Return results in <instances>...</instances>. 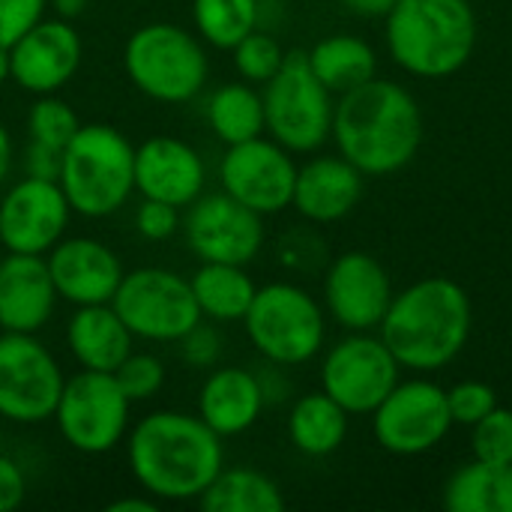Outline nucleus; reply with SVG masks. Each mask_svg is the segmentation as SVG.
Returning a JSON list of instances; mask_svg holds the SVG:
<instances>
[{
    "label": "nucleus",
    "instance_id": "nucleus-1",
    "mask_svg": "<svg viewBox=\"0 0 512 512\" xmlns=\"http://www.w3.org/2000/svg\"><path fill=\"white\" fill-rule=\"evenodd\" d=\"M126 465L159 504L198 501L225 468L222 438L186 411H150L126 435Z\"/></svg>",
    "mask_w": 512,
    "mask_h": 512
},
{
    "label": "nucleus",
    "instance_id": "nucleus-2",
    "mask_svg": "<svg viewBox=\"0 0 512 512\" xmlns=\"http://www.w3.org/2000/svg\"><path fill=\"white\" fill-rule=\"evenodd\" d=\"M330 138L366 177H390L420 153L423 111L402 84L372 78L336 99Z\"/></svg>",
    "mask_w": 512,
    "mask_h": 512
},
{
    "label": "nucleus",
    "instance_id": "nucleus-3",
    "mask_svg": "<svg viewBox=\"0 0 512 512\" xmlns=\"http://www.w3.org/2000/svg\"><path fill=\"white\" fill-rule=\"evenodd\" d=\"M471 327L468 291L447 276H429L393 294L378 336L402 369L438 372L465 351Z\"/></svg>",
    "mask_w": 512,
    "mask_h": 512
},
{
    "label": "nucleus",
    "instance_id": "nucleus-4",
    "mask_svg": "<svg viewBox=\"0 0 512 512\" xmlns=\"http://www.w3.org/2000/svg\"><path fill=\"white\" fill-rule=\"evenodd\" d=\"M387 51L414 78L438 81L468 66L477 15L468 0H402L387 12Z\"/></svg>",
    "mask_w": 512,
    "mask_h": 512
},
{
    "label": "nucleus",
    "instance_id": "nucleus-5",
    "mask_svg": "<svg viewBox=\"0 0 512 512\" xmlns=\"http://www.w3.org/2000/svg\"><path fill=\"white\" fill-rule=\"evenodd\" d=\"M57 183L75 216L108 219L135 192V144L111 123H81L63 147Z\"/></svg>",
    "mask_w": 512,
    "mask_h": 512
},
{
    "label": "nucleus",
    "instance_id": "nucleus-6",
    "mask_svg": "<svg viewBox=\"0 0 512 512\" xmlns=\"http://www.w3.org/2000/svg\"><path fill=\"white\" fill-rule=\"evenodd\" d=\"M123 69L138 93L162 105H186L207 87L210 57L204 39L171 21H150L129 33Z\"/></svg>",
    "mask_w": 512,
    "mask_h": 512
},
{
    "label": "nucleus",
    "instance_id": "nucleus-7",
    "mask_svg": "<svg viewBox=\"0 0 512 512\" xmlns=\"http://www.w3.org/2000/svg\"><path fill=\"white\" fill-rule=\"evenodd\" d=\"M240 324L252 348L279 369L315 360L327 342L324 303L294 282L261 285Z\"/></svg>",
    "mask_w": 512,
    "mask_h": 512
},
{
    "label": "nucleus",
    "instance_id": "nucleus-8",
    "mask_svg": "<svg viewBox=\"0 0 512 512\" xmlns=\"http://www.w3.org/2000/svg\"><path fill=\"white\" fill-rule=\"evenodd\" d=\"M264 129L285 150L318 153L333 132L336 96L318 81L306 51H288L279 72L261 87Z\"/></svg>",
    "mask_w": 512,
    "mask_h": 512
},
{
    "label": "nucleus",
    "instance_id": "nucleus-9",
    "mask_svg": "<svg viewBox=\"0 0 512 512\" xmlns=\"http://www.w3.org/2000/svg\"><path fill=\"white\" fill-rule=\"evenodd\" d=\"M51 420L66 447L81 456H105L126 441L132 429V402L120 390L114 372L78 369L66 378Z\"/></svg>",
    "mask_w": 512,
    "mask_h": 512
},
{
    "label": "nucleus",
    "instance_id": "nucleus-10",
    "mask_svg": "<svg viewBox=\"0 0 512 512\" xmlns=\"http://www.w3.org/2000/svg\"><path fill=\"white\" fill-rule=\"evenodd\" d=\"M111 306L135 339L156 345H177L180 336H186L198 321H204L189 279L168 267L126 270Z\"/></svg>",
    "mask_w": 512,
    "mask_h": 512
},
{
    "label": "nucleus",
    "instance_id": "nucleus-11",
    "mask_svg": "<svg viewBox=\"0 0 512 512\" xmlns=\"http://www.w3.org/2000/svg\"><path fill=\"white\" fill-rule=\"evenodd\" d=\"M63 366L36 333H0V420L39 426L54 417Z\"/></svg>",
    "mask_w": 512,
    "mask_h": 512
},
{
    "label": "nucleus",
    "instance_id": "nucleus-12",
    "mask_svg": "<svg viewBox=\"0 0 512 512\" xmlns=\"http://www.w3.org/2000/svg\"><path fill=\"white\" fill-rule=\"evenodd\" d=\"M369 417L378 447L393 456L432 453L453 429L447 390L429 378L399 381Z\"/></svg>",
    "mask_w": 512,
    "mask_h": 512
},
{
    "label": "nucleus",
    "instance_id": "nucleus-13",
    "mask_svg": "<svg viewBox=\"0 0 512 512\" xmlns=\"http://www.w3.org/2000/svg\"><path fill=\"white\" fill-rule=\"evenodd\" d=\"M402 366L381 336L348 333L327 348L321 360V390L351 417L372 414L399 384Z\"/></svg>",
    "mask_w": 512,
    "mask_h": 512
},
{
    "label": "nucleus",
    "instance_id": "nucleus-14",
    "mask_svg": "<svg viewBox=\"0 0 512 512\" xmlns=\"http://www.w3.org/2000/svg\"><path fill=\"white\" fill-rule=\"evenodd\" d=\"M294 180V153L270 135L231 144L219 159V189L261 216H276L291 207Z\"/></svg>",
    "mask_w": 512,
    "mask_h": 512
},
{
    "label": "nucleus",
    "instance_id": "nucleus-15",
    "mask_svg": "<svg viewBox=\"0 0 512 512\" xmlns=\"http://www.w3.org/2000/svg\"><path fill=\"white\" fill-rule=\"evenodd\" d=\"M186 246L198 261L252 264L264 249V216L228 192H204L183 210Z\"/></svg>",
    "mask_w": 512,
    "mask_h": 512
},
{
    "label": "nucleus",
    "instance_id": "nucleus-16",
    "mask_svg": "<svg viewBox=\"0 0 512 512\" xmlns=\"http://www.w3.org/2000/svg\"><path fill=\"white\" fill-rule=\"evenodd\" d=\"M72 207L57 180L21 174L0 195L3 252L48 255L69 228Z\"/></svg>",
    "mask_w": 512,
    "mask_h": 512
},
{
    "label": "nucleus",
    "instance_id": "nucleus-17",
    "mask_svg": "<svg viewBox=\"0 0 512 512\" xmlns=\"http://www.w3.org/2000/svg\"><path fill=\"white\" fill-rule=\"evenodd\" d=\"M393 294L390 273L366 252H342L324 273V312L348 333H375Z\"/></svg>",
    "mask_w": 512,
    "mask_h": 512
},
{
    "label": "nucleus",
    "instance_id": "nucleus-18",
    "mask_svg": "<svg viewBox=\"0 0 512 512\" xmlns=\"http://www.w3.org/2000/svg\"><path fill=\"white\" fill-rule=\"evenodd\" d=\"M84 42L72 21L45 15L9 45L12 84L30 96L60 93L81 69Z\"/></svg>",
    "mask_w": 512,
    "mask_h": 512
},
{
    "label": "nucleus",
    "instance_id": "nucleus-19",
    "mask_svg": "<svg viewBox=\"0 0 512 512\" xmlns=\"http://www.w3.org/2000/svg\"><path fill=\"white\" fill-rule=\"evenodd\" d=\"M45 264L57 288V297L69 303L72 309L111 303L126 273L120 255L108 243L96 237H84V234L63 237L45 255Z\"/></svg>",
    "mask_w": 512,
    "mask_h": 512
},
{
    "label": "nucleus",
    "instance_id": "nucleus-20",
    "mask_svg": "<svg viewBox=\"0 0 512 512\" xmlns=\"http://www.w3.org/2000/svg\"><path fill=\"white\" fill-rule=\"evenodd\" d=\"M135 192L186 210L207 192V162L189 141L153 135L135 147Z\"/></svg>",
    "mask_w": 512,
    "mask_h": 512
},
{
    "label": "nucleus",
    "instance_id": "nucleus-21",
    "mask_svg": "<svg viewBox=\"0 0 512 512\" xmlns=\"http://www.w3.org/2000/svg\"><path fill=\"white\" fill-rule=\"evenodd\" d=\"M57 303L45 255H0V330L39 333L54 318Z\"/></svg>",
    "mask_w": 512,
    "mask_h": 512
},
{
    "label": "nucleus",
    "instance_id": "nucleus-22",
    "mask_svg": "<svg viewBox=\"0 0 512 512\" xmlns=\"http://www.w3.org/2000/svg\"><path fill=\"white\" fill-rule=\"evenodd\" d=\"M363 183L366 174L345 156H312L297 165L291 207L312 225H333L360 204Z\"/></svg>",
    "mask_w": 512,
    "mask_h": 512
},
{
    "label": "nucleus",
    "instance_id": "nucleus-23",
    "mask_svg": "<svg viewBox=\"0 0 512 512\" xmlns=\"http://www.w3.org/2000/svg\"><path fill=\"white\" fill-rule=\"evenodd\" d=\"M267 408L261 378L240 366H213L198 390V417L225 441L249 432Z\"/></svg>",
    "mask_w": 512,
    "mask_h": 512
},
{
    "label": "nucleus",
    "instance_id": "nucleus-24",
    "mask_svg": "<svg viewBox=\"0 0 512 512\" xmlns=\"http://www.w3.org/2000/svg\"><path fill=\"white\" fill-rule=\"evenodd\" d=\"M66 348L78 369L117 372V366L135 351V336L111 303L75 306L66 321Z\"/></svg>",
    "mask_w": 512,
    "mask_h": 512
},
{
    "label": "nucleus",
    "instance_id": "nucleus-25",
    "mask_svg": "<svg viewBox=\"0 0 512 512\" xmlns=\"http://www.w3.org/2000/svg\"><path fill=\"white\" fill-rule=\"evenodd\" d=\"M351 414L324 390L300 396L288 411V441L309 459H327L348 441Z\"/></svg>",
    "mask_w": 512,
    "mask_h": 512
},
{
    "label": "nucleus",
    "instance_id": "nucleus-26",
    "mask_svg": "<svg viewBox=\"0 0 512 512\" xmlns=\"http://www.w3.org/2000/svg\"><path fill=\"white\" fill-rule=\"evenodd\" d=\"M195 303L201 318L216 324L243 321L258 291L255 279L246 273L243 264H222V261H201L198 270L189 276Z\"/></svg>",
    "mask_w": 512,
    "mask_h": 512
},
{
    "label": "nucleus",
    "instance_id": "nucleus-27",
    "mask_svg": "<svg viewBox=\"0 0 512 512\" xmlns=\"http://www.w3.org/2000/svg\"><path fill=\"white\" fill-rule=\"evenodd\" d=\"M306 57H309V66L318 75V81L333 96H342V93L372 81L378 72L375 48L366 39L351 36V33H333V36L318 39L306 51Z\"/></svg>",
    "mask_w": 512,
    "mask_h": 512
},
{
    "label": "nucleus",
    "instance_id": "nucleus-28",
    "mask_svg": "<svg viewBox=\"0 0 512 512\" xmlns=\"http://www.w3.org/2000/svg\"><path fill=\"white\" fill-rule=\"evenodd\" d=\"M204 117L210 132L225 144H243L258 135H267L264 129V99L261 90L249 81H225L219 84L204 105Z\"/></svg>",
    "mask_w": 512,
    "mask_h": 512
},
{
    "label": "nucleus",
    "instance_id": "nucleus-29",
    "mask_svg": "<svg viewBox=\"0 0 512 512\" xmlns=\"http://www.w3.org/2000/svg\"><path fill=\"white\" fill-rule=\"evenodd\" d=\"M441 501L450 512H512V465L465 462L444 483Z\"/></svg>",
    "mask_w": 512,
    "mask_h": 512
},
{
    "label": "nucleus",
    "instance_id": "nucleus-30",
    "mask_svg": "<svg viewBox=\"0 0 512 512\" xmlns=\"http://www.w3.org/2000/svg\"><path fill=\"white\" fill-rule=\"evenodd\" d=\"M204 512H282L285 495L273 477L255 468H222L198 498Z\"/></svg>",
    "mask_w": 512,
    "mask_h": 512
},
{
    "label": "nucleus",
    "instance_id": "nucleus-31",
    "mask_svg": "<svg viewBox=\"0 0 512 512\" xmlns=\"http://www.w3.org/2000/svg\"><path fill=\"white\" fill-rule=\"evenodd\" d=\"M261 24V0H192V27L204 45L231 51Z\"/></svg>",
    "mask_w": 512,
    "mask_h": 512
},
{
    "label": "nucleus",
    "instance_id": "nucleus-32",
    "mask_svg": "<svg viewBox=\"0 0 512 512\" xmlns=\"http://www.w3.org/2000/svg\"><path fill=\"white\" fill-rule=\"evenodd\" d=\"M24 126H27V141L30 144H39V147L54 150V153H63V147L78 132L81 120H78L75 108L66 99H60L57 93H45V96L33 99Z\"/></svg>",
    "mask_w": 512,
    "mask_h": 512
},
{
    "label": "nucleus",
    "instance_id": "nucleus-33",
    "mask_svg": "<svg viewBox=\"0 0 512 512\" xmlns=\"http://www.w3.org/2000/svg\"><path fill=\"white\" fill-rule=\"evenodd\" d=\"M285 48L279 45V39L261 27H255L252 33H246L234 48H231V63L237 69V75L255 87H264L279 66L285 63Z\"/></svg>",
    "mask_w": 512,
    "mask_h": 512
},
{
    "label": "nucleus",
    "instance_id": "nucleus-34",
    "mask_svg": "<svg viewBox=\"0 0 512 512\" xmlns=\"http://www.w3.org/2000/svg\"><path fill=\"white\" fill-rule=\"evenodd\" d=\"M120 390L126 393V399L132 405H141V402H150L162 393L165 381H168V369L165 363L150 354V351H132L114 372Z\"/></svg>",
    "mask_w": 512,
    "mask_h": 512
},
{
    "label": "nucleus",
    "instance_id": "nucleus-35",
    "mask_svg": "<svg viewBox=\"0 0 512 512\" xmlns=\"http://www.w3.org/2000/svg\"><path fill=\"white\" fill-rule=\"evenodd\" d=\"M471 453L489 465H512V411L495 408L480 423L471 426Z\"/></svg>",
    "mask_w": 512,
    "mask_h": 512
},
{
    "label": "nucleus",
    "instance_id": "nucleus-36",
    "mask_svg": "<svg viewBox=\"0 0 512 512\" xmlns=\"http://www.w3.org/2000/svg\"><path fill=\"white\" fill-rule=\"evenodd\" d=\"M453 426H474L498 408V393L486 381H459L447 390Z\"/></svg>",
    "mask_w": 512,
    "mask_h": 512
},
{
    "label": "nucleus",
    "instance_id": "nucleus-37",
    "mask_svg": "<svg viewBox=\"0 0 512 512\" xmlns=\"http://www.w3.org/2000/svg\"><path fill=\"white\" fill-rule=\"evenodd\" d=\"M180 228H183V210L180 207H171V204L156 201V198H141V204L135 210V231L144 240L162 243V240H171Z\"/></svg>",
    "mask_w": 512,
    "mask_h": 512
},
{
    "label": "nucleus",
    "instance_id": "nucleus-38",
    "mask_svg": "<svg viewBox=\"0 0 512 512\" xmlns=\"http://www.w3.org/2000/svg\"><path fill=\"white\" fill-rule=\"evenodd\" d=\"M177 348H180L183 363L210 372L219 363V357H222V336H219V330L213 324L198 321L186 336L177 339Z\"/></svg>",
    "mask_w": 512,
    "mask_h": 512
},
{
    "label": "nucleus",
    "instance_id": "nucleus-39",
    "mask_svg": "<svg viewBox=\"0 0 512 512\" xmlns=\"http://www.w3.org/2000/svg\"><path fill=\"white\" fill-rule=\"evenodd\" d=\"M51 0H0V45L9 48L36 21L45 18Z\"/></svg>",
    "mask_w": 512,
    "mask_h": 512
},
{
    "label": "nucleus",
    "instance_id": "nucleus-40",
    "mask_svg": "<svg viewBox=\"0 0 512 512\" xmlns=\"http://www.w3.org/2000/svg\"><path fill=\"white\" fill-rule=\"evenodd\" d=\"M27 498V477L24 468L0 450V512L18 510Z\"/></svg>",
    "mask_w": 512,
    "mask_h": 512
},
{
    "label": "nucleus",
    "instance_id": "nucleus-41",
    "mask_svg": "<svg viewBox=\"0 0 512 512\" xmlns=\"http://www.w3.org/2000/svg\"><path fill=\"white\" fill-rule=\"evenodd\" d=\"M60 156H63V153H54V150H48V147H39V144H30V141H27V147H24V153H21V168H24V174L57 180Z\"/></svg>",
    "mask_w": 512,
    "mask_h": 512
},
{
    "label": "nucleus",
    "instance_id": "nucleus-42",
    "mask_svg": "<svg viewBox=\"0 0 512 512\" xmlns=\"http://www.w3.org/2000/svg\"><path fill=\"white\" fill-rule=\"evenodd\" d=\"M12 165H15V141H12L9 126L0 120V189L6 186V180L12 174Z\"/></svg>",
    "mask_w": 512,
    "mask_h": 512
},
{
    "label": "nucleus",
    "instance_id": "nucleus-43",
    "mask_svg": "<svg viewBox=\"0 0 512 512\" xmlns=\"http://www.w3.org/2000/svg\"><path fill=\"white\" fill-rule=\"evenodd\" d=\"M342 3L363 18H387V12L396 6V0H342Z\"/></svg>",
    "mask_w": 512,
    "mask_h": 512
},
{
    "label": "nucleus",
    "instance_id": "nucleus-44",
    "mask_svg": "<svg viewBox=\"0 0 512 512\" xmlns=\"http://www.w3.org/2000/svg\"><path fill=\"white\" fill-rule=\"evenodd\" d=\"M159 510V501L150 498L147 492L135 495V498H117L108 504V512H156Z\"/></svg>",
    "mask_w": 512,
    "mask_h": 512
},
{
    "label": "nucleus",
    "instance_id": "nucleus-45",
    "mask_svg": "<svg viewBox=\"0 0 512 512\" xmlns=\"http://www.w3.org/2000/svg\"><path fill=\"white\" fill-rule=\"evenodd\" d=\"M48 6L54 9V15H60V18L72 21V18H78V15L84 12L87 0H51Z\"/></svg>",
    "mask_w": 512,
    "mask_h": 512
},
{
    "label": "nucleus",
    "instance_id": "nucleus-46",
    "mask_svg": "<svg viewBox=\"0 0 512 512\" xmlns=\"http://www.w3.org/2000/svg\"><path fill=\"white\" fill-rule=\"evenodd\" d=\"M12 81V63H9V48L0 45V84Z\"/></svg>",
    "mask_w": 512,
    "mask_h": 512
},
{
    "label": "nucleus",
    "instance_id": "nucleus-47",
    "mask_svg": "<svg viewBox=\"0 0 512 512\" xmlns=\"http://www.w3.org/2000/svg\"><path fill=\"white\" fill-rule=\"evenodd\" d=\"M0 441H3V420H0Z\"/></svg>",
    "mask_w": 512,
    "mask_h": 512
},
{
    "label": "nucleus",
    "instance_id": "nucleus-48",
    "mask_svg": "<svg viewBox=\"0 0 512 512\" xmlns=\"http://www.w3.org/2000/svg\"><path fill=\"white\" fill-rule=\"evenodd\" d=\"M0 255H3V237H0Z\"/></svg>",
    "mask_w": 512,
    "mask_h": 512
},
{
    "label": "nucleus",
    "instance_id": "nucleus-49",
    "mask_svg": "<svg viewBox=\"0 0 512 512\" xmlns=\"http://www.w3.org/2000/svg\"><path fill=\"white\" fill-rule=\"evenodd\" d=\"M396 3H402V0H396Z\"/></svg>",
    "mask_w": 512,
    "mask_h": 512
}]
</instances>
